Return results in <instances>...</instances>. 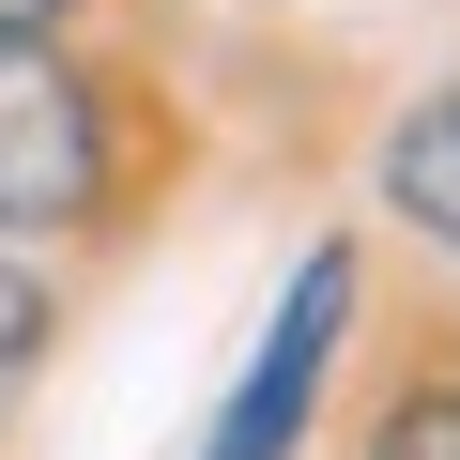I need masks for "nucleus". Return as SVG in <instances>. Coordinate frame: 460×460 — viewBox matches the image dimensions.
<instances>
[{"instance_id":"nucleus-3","label":"nucleus","mask_w":460,"mask_h":460,"mask_svg":"<svg viewBox=\"0 0 460 460\" xmlns=\"http://www.w3.org/2000/svg\"><path fill=\"white\" fill-rule=\"evenodd\" d=\"M384 199H399V230H429V246L460 261V77L384 138Z\"/></svg>"},{"instance_id":"nucleus-1","label":"nucleus","mask_w":460,"mask_h":460,"mask_svg":"<svg viewBox=\"0 0 460 460\" xmlns=\"http://www.w3.org/2000/svg\"><path fill=\"white\" fill-rule=\"evenodd\" d=\"M108 199V108L47 31H0V230H77Z\"/></svg>"},{"instance_id":"nucleus-5","label":"nucleus","mask_w":460,"mask_h":460,"mask_svg":"<svg viewBox=\"0 0 460 460\" xmlns=\"http://www.w3.org/2000/svg\"><path fill=\"white\" fill-rule=\"evenodd\" d=\"M31 368H47V292L0 261V414H16V384H31Z\"/></svg>"},{"instance_id":"nucleus-2","label":"nucleus","mask_w":460,"mask_h":460,"mask_svg":"<svg viewBox=\"0 0 460 460\" xmlns=\"http://www.w3.org/2000/svg\"><path fill=\"white\" fill-rule=\"evenodd\" d=\"M338 323H353V246H307L199 460H292V445H307V414H323V368H338Z\"/></svg>"},{"instance_id":"nucleus-4","label":"nucleus","mask_w":460,"mask_h":460,"mask_svg":"<svg viewBox=\"0 0 460 460\" xmlns=\"http://www.w3.org/2000/svg\"><path fill=\"white\" fill-rule=\"evenodd\" d=\"M368 460H460V384H414L399 414H384V445Z\"/></svg>"},{"instance_id":"nucleus-6","label":"nucleus","mask_w":460,"mask_h":460,"mask_svg":"<svg viewBox=\"0 0 460 460\" xmlns=\"http://www.w3.org/2000/svg\"><path fill=\"white\" fill-rule=\"evenodd\" d=\"M47 16H62V0H0V31H47Z\"/></svg>"}]
</instances>
